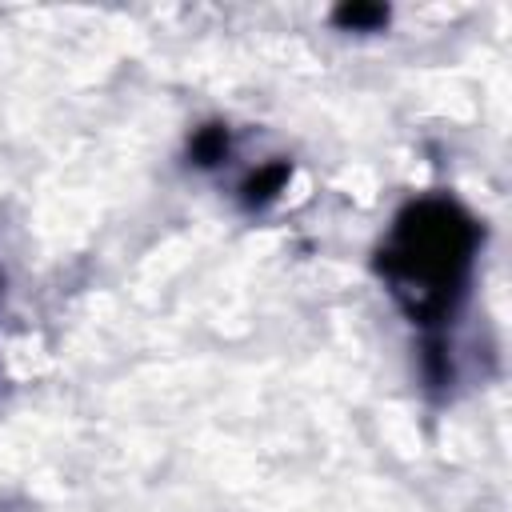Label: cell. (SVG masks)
Instances as JSON below:
<instances>
[{
    "mask_svg": "<svg viewBox=\"0 0 512 512\" xmlns=\"http://www.w3.org/2000/svg\"><path fill=\"white\" fill-rule=\"evenodd\" d=\"M476 252V224L452 200L412 204L380 252V272L412 316L432 320L452 308Z\"/></svg>",
    "mask_w": 512,
    "mask_h": 512,
    "instance_id": "cell-1",
    "label": "cell"
},
{
    "mask_svg": "<svg viewBox=\"0 0 512 512\" xmlns=\"http://www.w3.org/2000/svg\"><path fill=\"white\" fill-rule=\"evenodd\" d=\"M288 180V164H268L264 172H256L248 184H244V200L248 204H268Z\"/></svg>",
    "mask_w": 512,
    "mask_h": 512,
    "instance_id": "cell-2",
    "label": "cell"
},
{
    "mask_svg": "<svg viewBox=\"0 0 512 512\" xmlns=\"http://www.w3.org/2000/svg\"><path fill=\"white\" fill-rule=\"evenodd\" d=\"M224 148H228L224 128H204V132H196V140H192V156H196V164H216V160L224 156Z\"/></svg>",
    "mask_w": 512,
    "mask_h": 512,
    "instance_id": "cell-3",
    "label": "cell"
},
{
    "mask_svg": "<svg viewBox=\"0 0 512 512\" xmlns=\"http://www.w3.org/2000/svg\"><path fill=\"white\" fill-rule=\"evenodd\" d=\"M336 20L340 24H352V28H368V24H384L388 12L384 8H340Z\"/></svg>",
    "mask_w": 512,
    "mask_h": 512,
    "instance_id": "cell-4",
    "label": "cell"
}]
</instances>
